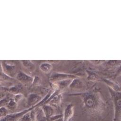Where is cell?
Masks as SVG:
<instances>
[{
  "instance_id": "7",
  "label": "cell",
  "mask_w": 121,
  "mask_h": 121,
  "mask_svg": "<svg viewBox=\"0 0 121 121\" xmlns=\"http://www.w3.org/2000/svg\"><path fill=\"white\" fill-rule=\"evenodd\" d=\"M41 98L39 95L36 94H31L28 98L27 104L29 105L33 106L38 103L40 104L39 102L41 101Z\"/></svg>"
},
{
  "instance_id": "6",
  "label": "cell",
  "mask_w": 121,
  "mask_h": 121,
  "mask_svg": "<svg viewBox=\"0 0 121 121\" xmlns=\"http://www.w3.org/2000/svg\"><path fill=\"white\" fill-rule=\"evenodd\" d=\"M45 116L47 120H49L53 115L54 111L53 107L48 104L44 105L42 108Z\"/></svg>"
},
{
  "instance_id": "2",
  "label": "cell",
  "mask_w": 121,
  "mask_h": 121,
  "mask_svg": "<svg viewBox=\"0 0 121 121\" xmlns=\"http://www.w3.org/2000/svg\"><path fill=\"white\" fill-rule=\"evenodd\" d=\"M114 104L113 121H121V90L114 91L109 87Z\"/></svg>"
},
{
  "instance_id": "12",
  "label": "cell",
  "mask_w": 121,
  "mask_h": 121,
  "mask_svg": "<svg viewBox=\"0 0 121 121\" xmlns=\"http://www.w3.org/2000/svg\"><path fill=\"white\" fill-rule=\"evenodd\" d=\"M7 109L10 110H14L16 107V102L15 100H10L8 101L6 104Z\"/></svg>"
},
{
  "instance_id": "5",
  "label": "cell",
  "mask_w": 121,
  "mask_h": 121,
  "mask_svg": "<svg viewBox=\"0 0 121 121\" xmlns=\"http://www.w3.org/2000/svg\"><path fill=\"white\" fill-rule=\"evenodd\" d=\"M74 114V105L72 104H69L65 108L63 115V121H69Z\"/></svg>"
},
{
  "instance_id": "11",
  "label": "cell",
  "mask_w": 121,
  "mask_h": 121,
  "mask_svg": "<svg viewBox=\"0 0 121 121\" xmlns=\"http://www.w3.org/2000/svg\"><path fill=\"white\" fill-rule=\"evenodd\" d=\"M9 114V111L5 107H0V120Z\"/></svg>"
},
{
  "instance_id": "15",
  "label": "cell",
  "mask_w": 121,
  "mask_h": 121,
  "mask_svg": "<svg viewBox=\"0 0 121 121\" xmlns=\"http://www.w3.org/2000/svg\"><path fill=\"white\" fill-rule=\"evenodd\" d=\"M24 65L27 68V69H34V65H33V63H31V62H30V61L28 60H25L23 61Z\"/></svg>"
},
{
  "instance_id": "14",
  "label": "cell",
  "mask_w": 121,
  "mask_h": 121,
  "mask_svg": "<svg viewBox=\"0 0 121 121\" xmlns=\"http://www.w3.org/2000/svg\"><path fill=\"white\" fill-rule=\"evenodd\" d=\"M30 112H27L24 115H23L19 120L20 121H32L31 118L30 116Z\"/></svg>"
},
{
  "instance_id": "9",
  "label": "cell",
  "mask_w": 121,
  "mask_h": 121,
  "mask_svg": "<svg viewBox=\"0 0 121 121\" xmlns=\"http://www.w3.org/2000/svg\"><path fill=\"white\" fill-rule=\"evenodd\" d=\"M17 78L21 81V82L27 83L29 82H31L32 78L30 77L27 76V75L23 73H20L17 75Z\"/></svg>"
},
{
  "instance_id": "17",
  "label": "cell",
  "mask_w": 121,
  "mask_h": 121,
  "mask_svg": "<svg viewBox=\"0 0 121 121\" xmlns=\"http://www.w3.org/2000/svg\"><path fill=\"white\" fill-rule=\"evenodd\" d=\"M120 74H121V66L119 67L118 70H117L116 75L117 76H118V75H120Z\"/></svg>"
},
{
  "instance_id": "8",
  "label": "cell",
  "mask_w": 121,
  "mask_h": 121,
  "mask_svg": "<svg viewBox=\"0 0 121 121\" xmlns=\"http://www.w3.org/2000/svg\"><path fill=\"white\" fill-rule=\"evenodd\" d=\"M83 86V83L81 80L76 78L73 79L70 84L69 86V87L72 89H81Z\"/></svg>"
},
{
  "instance_id": "16",
  "label": "cell",
  "mask_w": 121,
  "mask_h": 121,
  "mask_svg": "<svg viewBox=\"0 0 121 121\" xmlns=\"http://www.w3.org/2000/svg\"><path fill=\"white\" fill-rule=\"evenodd\" d=\"M51 121H63V115L60 114L54 116L53 119Z\"/></svg>"
},
{
  "instance_id": "3",
  "label": "cell",
  "mask_w": 121,
  "mask_h": 121,
  "mask_svg": "<svg viewBox=\"0 0 121 121\" xmlns=\"http://www.w3.org/2000/svg\"><path fill=\"white\" fill-rule=\"evenodd\" d=\"M33 108L34 107H32L29 109L25 110L18 112L9 113L3 118L1 119L0 121H19V120L23 115L33 109Z\"/></svg>"
},
{
  "instance_id": "4",
  "label": "cell",
  "mask_w": 121,
  "mask_h": 121,
  "mask_svg": "<svg viewBox=\"0 0 121 121\" xmlns=\"http://www.w3.org/2000/svg\"><path fill=\"white\" fill-rule=\"evenodd\" d=\"M77 77L72 74L54 72L50 77V80L52 82H58L67 79H73Z\"/></svg>"
},
{
  "instance_id": "13",
  "label": "cell",
  "mask_w": 121,
  "mask_h": 121,
  "mask_svg": "<svg viewBox=\"0 0 121 121\" xmlns=\"http://www.w3.org/2000/svg\"><path fill=\"white\" fill-rule=\"evenodd\" d=\"M87 73L88 74L87 79L89 80L94 81L96 80L98 78V76L94 72H92L91 71H88Z\"/></svg>"
},
{
  "instance_id": "1",
  "label": "cell",
  "mask_w": 121,
  "mask_h": 121,
  "mask_svg": "<svg viewBox=\"0 0 121 121\" xmlns=\"http://www.w3.org/2000/svg\"><path fill=\"white\" fill-rule=\"evenodd\" d=\"M72 95L80 97L84 111L95 119L102 118L105 114L106 104L97 90H89Z\"/></svg>"
},
{
  "instance_id": "10",
  "label": "cell",
  "mask_w": 121,
  "mask_h": 121,
  "mask_svg": "<svg viewBox=\"0 0 121 121\" xmlns=\"http://www.w3.org/2000/svg\"><path fill=\"white\" fill-rule=\"evenodd\" d=\"M52 65L48 63H43L41 64L40 66V69L44 73L49 72L52 69Z\"/></svg>"
}]
</instances>
